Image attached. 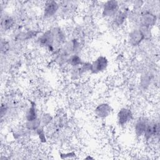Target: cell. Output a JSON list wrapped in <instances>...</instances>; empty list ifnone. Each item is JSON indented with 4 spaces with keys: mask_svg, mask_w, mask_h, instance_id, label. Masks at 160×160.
Segmentation results:
<instances>
[{
    "mask_svg": "<svg viewBox=\"0 0 160 160\" xmlns=\"http://www.w3.org/2000/svg\"><path fill=\"white\" fill-rule=\"evenodd\" d=\"M35 132L38 135L41 142H46L47 138H46V134L45 131L44 130V127H41L38 130H36Z\"/></svg>",
    "mask_w": 160,
    "mask_h": 160,
    "instance_id": "d6986e66",
    "label": "cell"
},
{
    "mask_svg": "<svg viewBox=\"0 0 160 160\" xmlns=\"http://www.w3.org/2000/svg\"><path fill=\"white\" fill-rule=\"evenodd\" d=\"M60 4L55 1H46L43 6V16L46 18L53 17L59 11Z\"/></svg>",
    "mask_w": 160,
    "mask_h": 160,
    "instance_id": "ba28073f",
    "label": "cell"
},
{
    "mask_svg": "<svg viewBox=\"0 0 160 160\" xmlns=\"http://www.w3.org/2000/svg\"><path fill=\"white\" fill-rule=\"evenodd\" d=\"M145 40L144 34L138 27L132 29L128 36V42L132 47L139 46Z\"/></svg>",
    "mask_w": 160,
    "mask_h": 160,
    "instance_id": "52a82bcc",
    "label": "cell"
},
{
    "mask_svg": "<svg viewBox=\"0 0 160 160\" xmlns=\"http://www.w3.org/2000/svg\"><path fill=\"white\" fill-rule=\"evenodd\" d=\"M37 41L41 46L47 48L49 51H55L56 46L54 44V39L52 29H48L41 33L38 36Z\"/></svg>",
    "mask_w": 160,
    "mask_h": 160,
    "instance_id": "6da1fadb",
    "label": "cell"
},
{
    "mask_svg": "<svg viewBox=\"0 0 160 160\" xmlns=\"http://www.w3.org/2000/svg\"><path fill=\"white\" fill-rule=\"evenodd\" d=\"M109 64L108 58L104 56H99L91 62L90 71L92 74H97L104 71Z\"/></svg>",
    "mask_w": 160,
    "mask_h": 160,
    "instance_id": "5b68a950",
    "label": "cell"
},
{
    "mask_svg": "<svg viewBox=\"0 0 160 160\" xmlns=\"http://www.w3.org/2000/svg\"><path fill=\"white\" fill-rule=\"evenodd\" d=\"M54 39V44L56 48L57 46L62 45L65 44L66 36L64 31L59 27H56L52 29Z\"/></svg>",
    "mask_w": 160,
    "mask_h": 160,
    "instance_id": "7c38bea8",
    "label": "cell"
},
{
    "mask_svg": "<svg viewBox=\"0 0 160 160\" xmlns=\"http://www.w3.org/2000/svg\"><path fill=\"white\" fill-rule=\"evenodd\" d=\"M84 61H82L81 57L78 54H72L68 59L67 64L72 66V68H77L80 66Z\"/></svg>",
    "mask_w": 160,
    "mask_h": 160,
    "instance_id": "5bb4252c",
    "label": "cell"
},
{
    "mask_svg": "<svg viewBox=\"0 0 160 160\" xmlns=\"http://www.w3.org/2000/svg\"><path fill=\"white\" fill-rule=\"evenodd\" d=\"M37 34H38V32L36 31H33V30L28 31L26 32H20L17 36V39L20 41L28 40V39H32V38L36 36Z\"/></svg>",
    "mask_w": 160,
    "mask_h": 160,
    "instance_id": "2e32d148",
    "label": "cell"
},
{
    "mask_svg": "<svg viewBox=\"0 0 160 160\" xmlns=\"http://www.w3.org/2000/svg\"><path fill=\"white\" fill-rule=\"evenodd\" d=\"M120 8V2L115 0L105 1L102 7V16L104 18L112 19Z\"/></svg>",
    "mask_w": 160,
    "mask_h": 160,
    "instance_id": "3957f363",
    "label": "cell"
},
{
    "mask_svg": "<svg viewBox=\"0 0 160 160\" xmlns=\"http://www.w3.org/2000/svg\"><path fill=\"white\" fill-rule=\"evenodd\" d=\"M14 24V19L11 16L4 17L1 21V26L4 30H9Z\"/></svg>",
    "mask_w": 160,
    "mask_h": 160,
    "instance_id": "ac0fdd59",
    "label": "cell"
},
{
    "mask_svg": "<svg viewBox=\"0 0 160 160\" xmlns=\"http://www.w3.org/2000/svg\"><path fill=\"white\" fill-rule=\"evenodd\" d=\"M38 118V110L36 104L35 102H31V105L28 108L25 112L26 121H31Z\"/></svg>",
    "mask_w": 160,
    "mask_h": 160,
    "instance_id": "4fadbf2b",
    "label": "cell"
},
{
    "mask_svg": "<svg viewBox=\"0 0 160 160\" xmlns=\"http://www.w3.org/2000/svg\"><path fill=\"white\" fill-rule=\"evenodd\" d=\"M39 118L41 122V126L44 128L48 127L49 125H50L53 120L52 116L48 112H44Z\"/></svg>",
    "mask_w": 160,
    "mask_h": 160,
    "instance_id": "e0dca14e",
    "label": "cell"
},
{
    "mask_svg": "<svg viewBox=\"0 0 160 160\" xmlns=\"http://www.w3.org/2000/svg\"><path fill=\"white\" fill-rule=\"evenodd\" d=\"M60 158L62 159H71L73 158L74 157L76 156V152L74 151H71V152H63V153H60Z\"/></svg>",
    "mask_w": 160,
    "mask_h": 160,
    "instance_id": "ffe728a7",
    "label": "cell"
},
{
    "mask_svg": "<svg viewBox=\"0 0 160 160\" xmlns=\"http://www.w3.org/2000/svg\"><path fill=\"white\" fill-rule=\"evenodd\" d=\"M159 134V124L158 121L149 119L143 138L146 140H149L152 138L158 137Z\"/></svg>",
    "mask_w": 160,
    "mask_h": 160,
    "instance_id": "9c48e42d",
    "label": "cell"
},
{
    "mask_svg": "<svg viewBox=\"0 0 160 160\" xmlns=\"http://www.w3.org/2000/svg\"><path fill=\"white\" fill-rule=\"evenodd\" d=\"M8 107L7 104H6L5 103L1 104V117H2L4 115L6 114V112L8 111Z\"/></svg>",
    "mask_w": 160,
    "mask_h": 160,
    "instance_id": "44dd1931",
    "label": "cell"
},
{
    "mask_svg": "<svg viewBox=\"0 0 160 160\" xmlns=\"http://www.w3.org/2000/svg\"><path fill=\"white\" fill-rule=\"evenodd\" d=\"M112 111L111 106L108 102H101L94 108V114L99 119H105L109 116Z\"/></svg>",
    "mask_w": 160,
    "mask_h": 160,
    "instance_id": "30bf717a",
    "label": "cell"
},
{
    "mask_svg": "<svg viewBox=\"0 0 160 160\" xmlns=\"http://www.w3.org/2000/svg\"><path fill=\"white\" fill-rule=\"evenodd\" d=\"M130 8L129 4H121L120 2V8L116 15L112 18V23L116 26L119 27L124 24L127 19L128 18V16L130 12Z\"/></svg>",
    "mask_w": 160,
    "mask_h": 160,
    "instance_id": "277c9868",
    "label": "cell"
},
{
    "mask_svg": "<svg viewBox=\"0 0 160 160\" xmlns=\"http://www.w3.org/2000/svg\"><path fill=\"white\" fill-rule=\"evenodd\" d=\"M134 118L132 110L128 107L121 108L117 113V121L119 126H123L131 122Z\"/></svg>",
    "mask_w": 160,
    "mask_h": 160,
    "instance_id": "8992f818",
    "label": "cell"
},
{
    "mask_svg": "<svg viewBox=\"0 0 160 160\" xmlns=\"http://www.w3.org/2000/svg\"><path fill=\"white\" fill-rule=\"evenodd\" d=\"M149 119L146 117H139L134 122V131L138 137H143Z\"/></svg>",
    "mask_w": 160,
    "mask_h": 160,
    "instance_id": "8fae6325",
    "label": "cell"
},
{
    "mask_svg": "<svg viewBox=\"0 0 160 160\" xmlns=\"http://www.w3.org/2000/svg\"><path fill=\"white\" fill-rule=\"evenodd\" d=\"M24 126L29 131L32 132V131L36 132V130H38L41 127H42L40 118L39 117L38 118L31 121H25Z\"/></svg>",
    "mask_w": 160,
    "mask_h": 160,
    "instance_id": "9a60e30c",
    "label": "cell"
},
{
    "mask_svg": "<svg viewBox=\"0 0 160 160\" xmlns=\"http://www.w3.org/2000/svg\"><path fill=\"white\" fill-rule=\"evenodd\" d=\"M158 18L156 15L149 9L142 10L140 12L139 25L149 29H152L156 24Z\"/></svg>",
    "mask_w": 160,
    "mask_h": 160,
    "instance_id": "7a4b0ae2",
    "label": "cell"
},
{
    "mask_svg": "<svg viewBox=\"0 0 160 160\" xmlns=\"http://www.w3.org/2000/svg\"><path fill=\"white\" fill-rule=\"evenodd\" d=\"M85 159H94V158H93L92 157L90 156H88L86 157V158H85Z\"/></svg>",
    "mask_w": 160,
    "mask_h": 160,
    "instance_id": "7402d4cb",
    "label": "cell"
}]
</instances>
